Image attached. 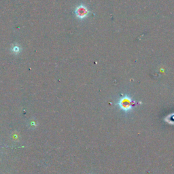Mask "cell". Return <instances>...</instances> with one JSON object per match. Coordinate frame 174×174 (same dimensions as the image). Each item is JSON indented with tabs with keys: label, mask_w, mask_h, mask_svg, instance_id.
Masks as SVG:
<instances>
[{
	"label": "cell",
	"mask_w": 174,
	"mask_h": 174,
	"mask_svg": "<svg viewBox=\"0 0 174 174\" xmlns=\"http://www.w3.org/2000/svg\"><path fill=\"white\" fill-rule=\"evenodd\" d=\"M118 106L121 110L125 112H129L132 109L133 101L130 97L125 96L120 99L118 102Z\"/></svg>",
	"instance_id": "obj_1"
},
{
	"label": "cell",
	"mask_w": 174,
	"mask_h": 174,
	"mask_svg": "<svg viewBox=\"0 0 174 174\" xmlns=\"http://www.w3.org/2000/svg\"><path fill=\"white\" fill-rule=\"evenodd\" d=\"M75 13L78 18L83 19L88 16V10L86 8V7L84 6V5H80V6L77 7L75 10Z\"/></svg>",
	"instance_id": "obj_2"
},
{
	"label": "cell",
	"mask_w": 174,
	"mask_h": 174,
	"mask_svg": "<svg viewBox=\"0 0 174 174\" xmlns=\"http://www.w3.org/2000/svg\"><path fill=\"white\" fill-rule=\"evenodd\" d=\"M13 51H14V53H19V51H20V48H19V47L18 46H14V48H13Z\"/></svg>",
	"instance_id": "obj_3"
}]
</instances>
